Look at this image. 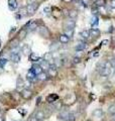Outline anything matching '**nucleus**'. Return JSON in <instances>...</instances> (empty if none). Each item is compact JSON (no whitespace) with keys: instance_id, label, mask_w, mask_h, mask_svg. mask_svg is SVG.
I'll list each match as a JSON object with an SVG mask.
<instances>
[{"instance_id":"1","label":"nucleus","mask_w":115,"mask_h":121,"mask_svg":"<svg viewBox=\"0 0 115 121\" xmlns=\"http://www.w3.org/2000/svg\"><path fill=\"white\" fill-rule=\"evenodd\" d=\"M37 31H38V35L41 37H44V39H49V36H51V31H49V29L44 25L38 26Z\"/></svg>"},{"instance_id":"2","label":"nucleus","mask_w":115,"mask_h":121,"mask_svg":"<svg viewBox=\"0 0 115 121\" xmlns=\"http://www.w3.org/2000/svg\"><path fill=\"white\" fill-rule=\"evenodd\" d=\"M40 7V4L38 2H34V3H31V4H28L26 6L27 8V12H28V15H33L35 13V11L37 10V8Z\"/></svg>"},{"instance_id":"3","label":"nucleus","mask_w":115,"mask_h":121,"mask_svg":"<svg viewBox=\"0 0 115 121\" xmlns=\"http://www.w3.org/2000/svg\"><path fill=\"white\" fill-rule=\"evenodd\" d=\"M20 95H21V97L23 98V99H25V100H28V99H30V98L32 97V95H33V92L30 89H23L21 91V93H20Z\"/></svg>"},{"instance_id":"4","label":"nucleus","mask_w":115,"mask_h":121,"mask_svg":"<svg viewBox=\"0 0 115 121\" xmlns=\"http://www.w3.org/2000/svg\"><path fill=\"white\" fill-rule=\"evenodd\" d=\"M76 26L75 19H69L65 22V30L66 29H74Z\"/></svg>"},{"instance_id":"5","label":"nucleus","mask_w":115,"mask_h":121,"mask_svg":"<svg viewBox=\"0 0 115 121\" xmlns=\"http://www.w3.org/2000/svg\"><path fill=\"white\" fill-rule=\"evenodd\" d=\"M23 89H24V81L21 77H18L16 80V90L21 92Z\"/></svg>"},{"instance_id":"6","label":"nucleus","mask_w":115,"mask_h":121,"mask_svg":"<svg viewBox=\"0 0 115 121\" xmlns=\"http://www.w3.org/2000/svg\"><path fill=\"white\" fill-rule=\"evenodd\" d=\"M31 71H32L36 76L40 75V73H43V72H44V70L41 69V67H40V64H33L32 67H31Z\"/></svg>"},{"instance_id":"7","label":"nucleus","mask_w":115,"mask_h":121,"mask_svg":"<svg viewBox=\"0 0 115 121\" xmlns=\"http://www.w3.org/2000/svg\"><path fill=\"white\" fill-rule=\"evenodd\" d=\"M34 116L36 117V119L38 121H43V120H44L45 118H47V116H45V113H44V110H37L35 112V114H34Z\"/></svg>"},{"instance_id":"8","label":"nucleus","mask_w":115,"mask_h":121,"mask_svg":"<svg viewBox=\"0 0 115 121\" xmlns=\"http://www.w3.org/2000/svg\"><path fill=\"white\" fill-rule=\"evenodd\" d=\"M90 36H92L93 39H98L100 36V30L97 27H93L90 30Z\"/></svg>"},{"instance_id":"9","label":"nucleus","mask_w":115,"mask_h":121,"mask_svg":"<svg viewBox=\"0 0 115 121\" xmlns=\"http://www.w3.org/2000/svg\"><path fill=\"white\" fill-rule=\"evenodd\" d=\"M27 29H25V28H22V29H20L19 30V32H18V37L17 39H19V40H23L25 37H26V35H27Z\"/></svg>"},{"instance_id":"10","label":"nucleus","mask_w":115,"mask_h":121,"mask_svg":"<svg viewBox=\"0 0 115 121\" xmlns=\"http://www.w3.org/2000/svg\"><path fill=\"white\" fill-rule=\"evenodd\" d=\"M86 48H87V43H83V41H79V43L76 44L75 50L78 51V52H81V51L85 50Z\"/></svg>"},{"instance_id":"11","label":"nucleus","mask_w":115,"mask_h":121,"mask_svg":"<svg viewBox=\"0 0 115 121\" xmlns=\"http://www.w3.org/2000/svg\"><path fill=\"white\" fill-rule=\"evenodd\" d=\"M47 100H48V102L49 104H53V103H55L56 101L59 100V96H58L57 94H51V95L48 96Z\"/></svg>"},{"instance_id":"12","label":"nucleus","mask_w":115,"mask_h":121,"mask_svg":"<svg viewBox=\"0 0 115 121\" xmlns=\"http://www.w3.org/2000/svg\"><path fill=\"white\" fill-rule=\"evenodd\" d=\"M59 40H60V43H61L66 44V43H68L69 41H70V37H69L67 35L63 33V35H60V36H59Z\"/></svg>"},{"instance_id":"13","label":"nucleus","mask_w":115,"mask_h":121,"mask_svg":"<svg viewBox=\"0 0 115 121\" xmlns=\"http://www.w3.org/2000/svg\"><path fill=\"white\" fill-rule=\"evenodd\" d=\"M26 77H27V80H28L29 82H34V81H35L36 79H37V76H36L35 74H34L31 70H30V71L28 72V73H27V75H26Z\"/></svg>"},{"instance_id":"14","label":"nucleus","mask_w":115,"mask_h":121,"mask_svg":"<svg viewBox=\"0 0 115 121\" xmlns=\"http://www.w3.org/2000/svg\"><path fill=\"white\" fill-rule=\"evenodd\" d=\"M93 116L94 117H97V118H102L104 116V112H103L102 109L98 108V109H95L93 111Z\"/></svg>"},{"instance_id":"15","label":"nucleus","mask_w":115,"mask_h":121,"mask_svg":"<svg viewBox=\"0 0 115 121\" xmlns=\"http://www.w3.org/2000/svg\"><path fill=\"white\" fill-rule=\"evenodd\" d=\"M10 60H12L13 63L17 64V63H19V62H20V60H21V56H19V54H11V56H10Z\"/></svg>"},{"instance_id":"16","label":"nucleus","mask_w":115,"mask_h":121,"mask_svg":"<svg viewBox=\"0 0 115 121\" xmlns=\"http://www.w3.org/2000/svg\"><path fill=\"white\" fill-rule=\"evenodd\" d=\"M9 47L11 50H13V48H19V39H14L10 41L9 43Z\"/></svg>"},{"instance_id":"17","label":"nucleus","mask_w":115,"mask_h":121,"mask_svg":"<svg viewBox=\"0 0 115 121\" xmlns=\"http://www.w3.org/2000/svg\"><path fill=\"white\" fill-rule=\"evenodd\" d=\"M21 52H23V55H26V56H29L31 52H30V48L28 44H23L21 47Z\"/></svg>"},{"instance_id":"18","label":"nucleus","mask_w":115,"mask_h":121,"mask_svg":"<svg viewBox=\"0 0 115 121\" xmlns=\"http://www.w3.org/2000/svg\"><path fill=\"white\" fill-rule=\"evenodd\" d=\"M78 15H79L78 10H75V9L69 10V17H70L71 19H76V18L78 17Z\"/></svg>"},{"instance_id":"19","label":"nucleus","mask_w":115,"mask_h":121,"mask_svg":"<svg viewBox=\"0 0 115 121\" xmlns=\"http://www.w3.org/2000/svg\"><path fill=\"white\" fill-rule=\"evenodd\" d=\"M8 7L10 10H15L17 7V1L16 0H8Z\"/></svg>"},{"instance_id":"20","label":"nucleus","mask_w":115,"mask_h":121,"mask_svg":"<svg viewBox=\"0 0 115 121\" xmlns=\"http://www.w3.org/2000/svg\"><path fill=\"white\" fill-rule=\"evenodd\" d=\"M40 67H41V69H43V70H49V67H51V64H49V62H48V60H41V62L40 63Z\"/></svg>"},{"instance_id":"21","label":"nucleus","mask_w":115,"mask_h":121,"mask_svg":"<svg viewBox=\"0 0 115 121\" xmlns=\"http://www.w3.org/2000/svg\"><path fill=\"white\" fill-rule=\"evenodd\" d=\"M29 60L30 62H32V63H35V62H38V60H40V58L36 54H34V52H31L29 56Z\"/></svg>"},{"instance_id":"22","label":"nucleus","mask_w":115,"mask_h":121,"mask_svg":"<svg viewBox=\"0 0 115 121\" xmlns=\"http://www.w3.org/2000/svg\"><path fill=\"white\" fill-rule=\"evenodd\" d=\"M69 115H70V112H68V111H61V113L59 114V119L67 120Z\"/></svg>"},{"instance_id":"23","label":"nucleus","mask_w":115,"mask_h":121,"mask_svg":"<svg viewBox=\"0 0 115 121\" xmlns=\"http://www.w3.org/2000/svg\"><path fill=\"white\" fill-rule=\"evenodd\" d=\"M105 67H106V62H99L97 64V66H96V69H97L99 73H101V72L104 70Z\"/></svg>"},{"instance_id":"24","label":"nucleus","mask_w":115,"mask_h":121,"mask_svg":"<svg viewBox=\"0 0 115 121\" xmlns=\"http://www.w3.org/2000/svg\"><path fill=\"white\" fill-rule=\"evenodd\" d=\"M48 75H49V77H52V78L57 77V75H58L57 69H49L48 70Z\"/></svg>"},{"instance_id":"25","label":"nucleus","mask_w":115,"mask_h":121,"mask_svg":"<svg viewBox=\"0 0 115 121\" xmlns=\"http://www.w3.org/2000/svg\"><path fill=\"white\" fill-rule=\"evenodd\" d=\"M37 27H38L37 22L36 21H31V23H30L29 26H28V30H29V31H33V30H35ZM28 30H27V31H28Z\"/></svg>"},{"instance_id":"26","label":"nucleus","mask_w":115,"mask_h":121,"mask_svg":"<svg viewBox=\"0 0 115 121\" xmlns=\"http://www.w3.org/2000/svg\"><path fill=\"white\" fill-rule=\"evenodd\" d=\"M61 43H57V41H55V43H53L52 44H51V47H49V48H51V51H53V52H56V51H58L60 48V47H61V44H60Z\"/></svg>"},{"instance_id":"27","label":"nucleus","mask_w":115,"mask_h":121,"mask_svg":"<svg viewBox=\"0 0 115 121\" xmlns=\"http://www.w3.org/2000/svg\"><path fill=\"white\" fill-rule=\"evenodd\" d=\"M19 15H20L21 17L27 16V15H28V12H27V8H26V7H21V8L19 9Z\"/></svg>"},{"instance_id":"28","label":"nucleus","mask_w":115,"mask_h":121,"mask_svg":"<svg viewBox=\"0 0 115 121\" xmlns=\"http://www.w3.org/2000/svg\"><path fill=\"white\" fill-rule=\"evenodd\" d=\"M48 77H49V75H48V73H45V72H43V73H40V75H37V79L40 81H45L48 79Z\"/></svg>"},{"instance_id":"29","label":"nucleus","mask_w":115,"mask_h":121,"mask_svg":"<svg viewBox=\"0 0 115 121\" xmlns=\"http://www.w3.org/2000/svg\"><path fill=\"white\" fill-rule=\"evenodd\" d=\"M80 35H81L83 39H88V37H90V30H88V29L82 30L81 33H80Z\"/></svg>"},{"instance_id":"30","label":"nucleus","mask_w":115,"mask_h":121,"mask_svg":"<svg viewBox=\"0 0 115 121\" xmlns=\"http://www.w3.org/2000/svg\"><path fill=\"white\" fill-rule=\"evenodd\" d=\"M53 56L52 52H47V54L44 55V60H48L49 63L51 62V60H53ZM49 64H51V63H49Z\"/></svg>"},{"instance_id":"31","label":"nucleus","mask_w":115,"mask_h":121,"mask_svg":"<svg viewBox=\"0 0 115 121\" xmlns=\"http://www.w3.org/2000/svg\"><path fill=\"white\" fill-rule=\"evenodd\" d=\"M106 4L105 0H95V6L96 7H104Z\"/></svg>"},{"instance_id":"32","label":"nucleus","mask_w":115,"mask_h":121,"mask_svg":"<svg viewBox=\"0 0 115 121\" xmlns=\"http://www.w3.org/2000/svg\"><path fill=\"white\" fill-rule=\"evenodd\" d=\"M108 113L111 115H115V104L110 105L108 107Z\"/></svg>"},{"instance_id":"33","label":"nucleus","mask_w":115,"mask_h":121,"mask_svg":"<svg viewBox=\"0 0 115 121\" xmlns=\"http://www.w3.org/2000/svg\"><path fill=\"white\" fill-rule=\"evenodd\" d=\"M98 24V18H97V16H96V15H94L93 17H92V19H91V25L93 26H96Z\"/></svg>"},{"instance_id":"34","label":"nucleus","mask_w":115,"mask_h":121,"mask_svg":"<svg viewBox=\"0 0 115 121\" xmlns=\"http://www.w3.org/2000/svg\"><path fill=\"white\" fill-rule=\"evenodd\" d=\"M65 35H67L71 39L73 36V35H74V29H66L65 30Z\"/></svg>"},{"instance_id":"35","label":"nucleus","mask_w":115,"mask_h":121,"mask_svg":"<svg viewBox=\"0 0 115 121\" xmlns=\"http://www.w3.org/2000/svg\"><path fill=\"white\" fill-rule=\"evenodd\" d=\"M75 120H76V114L75 113H70V115H69L66 121H75Z\"/></svg>"},{"instance_id":"36","label":"nucleus","mask_w":115,"mask_h":121,"mask_svg":"<svg viewBox=\"0 0 115 121\" xmlns=\"http://www.w3.org/2000/svg\"><path fill=\"white\" fill-rule=\"evenodd\" d=\"M6 64H7V60H6V59H4V58L0 59V67L3 68V67L6 65Z\"/></svg>"},{"instance_id":"37","label":"nucleus","mask_w":115,"mask_h":121,"mask_svg":"<svg viewBox=\"0 0 115 121\" xmlns=\"http://www.w3.org/2000/svg\"><path fill=\"white\" fill-rule=\"evenodd\" d=\"M110 65H111V67H112V69L114 70L115 69V58H112V59H110Z\"/></svg>"},{"instance_id":"38","label":"nucleus","mask_w":115,"mask_h":121,"mask_svg":"<svg viewBox=\"0 0 115 121\" xmlns=\"http://www.w3.org/2000/svg\"><path fill=\"white\" fill-rule=\"evenodd\" d=\"M109 5H110V8L111 9H115V0H110Z\"/></svg>"},{"instance_id":"39","label":"nucleus","mask_w":115,"mask_h":121,"mask_svg":"<svg viewBox=\"0 0 115 121\" xmlns=\"http://www.w3.org/2000/svg\"><path fill=\"white\" fill-rule=\"evenodd\" d=\"M80 62H81V58H77V56H75V58L73 59V63L74 64H79Z\"/></svg>"},{"instance_id":"40","label":"nucleus","mask_w":115,"mask_h":121,"mask_svg":"<svg viewBox=\"0 0 115 121\" xmlns=\"http://www.w3.org/2000/svg\"><path fill=\"white\" fill-rule=\"evenodd\" d=\"M44 13H49V12H51V7H49V6H45L44 8Z\"/></svg>"},{"instance_id":"41","label":"nucleus","mask_w":115,"mask_h":121,"mask_svg":"<svg viewBox=\"0 0 115 121\" xmlns=\"http://www.w3.org/2000/svg\"><path fill=\"white\" fill-rule=\"evenodd\" d=\"M28 121H38V120L36 119V117H35V116H31V117H29Z\"/></svg>"},{"instance_id":"42","label":"nucleus","mask_w":115,"mask_h":121,"mask_svg":"<svg viewBox=\"0 0 115 121\" xmlns=\"http://www.w3.org/2000/svg\"><path fill=\"white\" fill-rule=\"evenodd\" d=\"M18 111H19V113H20L21 115H24V114H25V111L23 110V108H19Z\"/></svg>"},{"instance_id":"43","label":"nucleus","mask_w":115,"mask_h":121,"mask_svg":"<svg viewBox=\"0 0 115 121\" xmlns=\"http://www.w3.org/2000/svg\"><path fill=\"white\" fill-rule=\"evenodd\" d=\"M97 12H98V11H97V9H92V14H93V15H96V14H97Z\"/></svg>"},{"instance_id":"44","label":"nucleus","mask_w":115,"mask_h":121,"mask_svg":"<svg viewBox=\"0 0 115 121\" xmlns=\"http://www.w3.org/2000/svg\"><path fill=\"white\" fill-rule=\"evenodd\" d=\"M74 2H76L77 4H80V3H82L83 2V0H73Z\"/></svg>"},{"instance_id":"45","label":"nucleus","mask_w":115,"mask_h":121,"mask_svg":"<svg viewBox=\"0 0 115 121\" xmlns=\"http://www.w3.org/2000/svg\"><path fill=\"white\" fill-rule=\"evenodd\" d=\"M36 2V0H28V4H31V3Z\"/></svg>"},{"instance_id":"46","label":"nucleus","mask_w":115,"mask_h":121,"mask_svg":"<svg viewBox=\"0 0 115 121\" xmlns=\"http://www.w3.org/2000/svg\"><path fill=\"white\" fill-rule=\"evenodd\" d=\"M63 2H65V3H70V2H72L73 0H62Z\"/></svg>"},{"instance_id":"47","label":"nucleus","mask_w":115,"mask_h":121,"mask_svg":"<svg viewBox=\"0 0 115 121\" xmlns=\"http://www.w3.org/2000/svg\"><path fill=\"white\" fill-rule=\"evenodd\" d=\"M40 100H41V98L40 97V98H38V99L36 100V105H38V104H40Z\"/></svg>"},{"instance_id":"48","label":"nucleus","mask_w":115,"mask_h":121,"mask_svg":"<svg viewBox=\"0 0 115 121\" xmlns=\"http://www.w3.org/2000/svg\"><path fill=\"white\" fill-rule=\"evenodd\" d=\"M108 43V40H103L102 43H101V44H105V43Z\"/></svg>"},{"instance_id":"49","label":"nucleus","mask_w":115,"mask_h":121,"mask_svg":"<svg viewBox=\"0 0 115 121\" xmlns=\"http://www.w3.org/2000/svg\"><path fill=\"white\" fill-rule=\"evenodd\" d=\"M0 47H1V40H0Z\"/></svg>"},{"instance_id":"50","label":"nucleus","mask_w":115,"mask_h":121,"mask_svg":"<svg viewBox=\"0 0 115 121\" xmlns=\"http://www.w3.org/2000/svg\"><path fill=\"white\" fill-rule=\"evenodd\" d=\"M44 1H45V0H44Z\"/></svg>"},{"instance_id":"51","label":"nucleus","mask_w":115,"mask_h":121,"mask_svg":"<svg viewBox=\"0 0 115 121\" xmlns=\"http://www.w3.org/2000/svg\"><path fill=\"white\" fill-rule=\"evenodd\" d=\"M114 58H115V56H114Z\"/></svg>"}]
</instances>
